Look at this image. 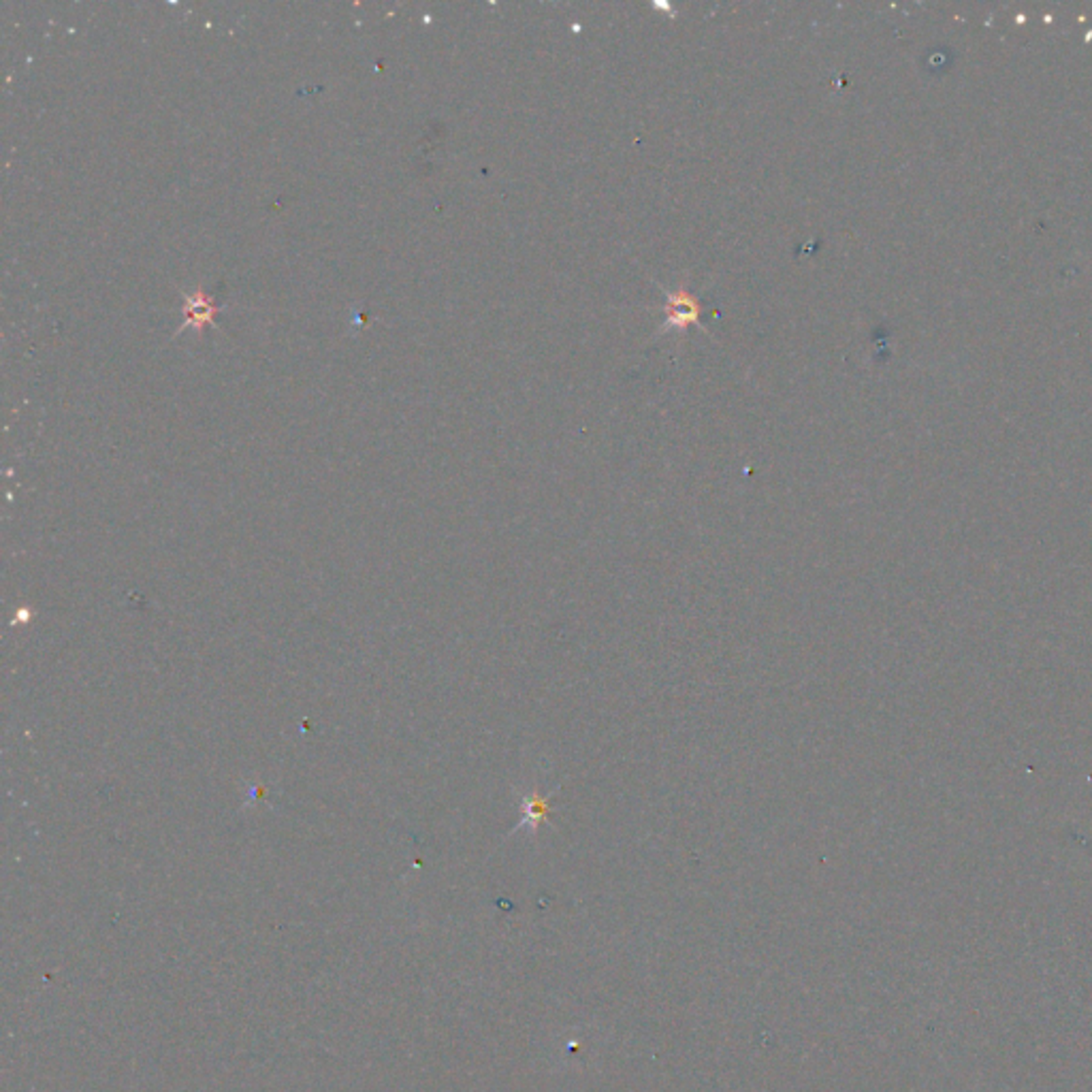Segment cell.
Here are the masks:
<instances>
[{
    "label": "cell",
    "instance_id": "cell-1",
    "mask_svg": "<svg viewBox=\"0 0 1092 1092\" xmlns=\"http://www.w3.org/2000/svg\"><path fill=\"white\" fill-rule=\"evenodd\" d=\"M186 314H190V323H210L214 306L205 295H196L186 303Z\"/></svg>",
    "mask_w": 1092,
    "mask_h": 1092
},
{
    "label": "cell",
    "instance_id": "cell-2",
    "mask_svg": "<svg viewBox=\"0 0 1092 1092\" xmlns=\"http://www.w3.org/2000/svg\"><path fill=\"white\" fill-rule=\"evenodd\" d=\"M546 813H548L546 801H542V798H538V796L530 798V801H525V807H523V824L538 825L542 819L546 817Z\"/></svg>",
    "mask_w": 1092,
    "mask_h": 1092
}]
</instances>
